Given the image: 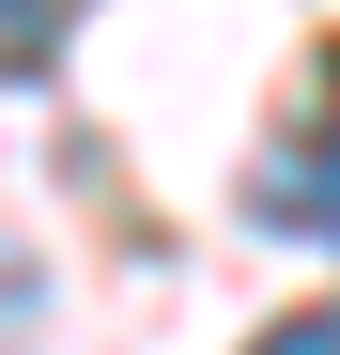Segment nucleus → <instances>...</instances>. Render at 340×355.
Listing matches in <instances>:
<instances>
[{
  "label": "nucleus",
  "mask_w": 340,
  "mask_h": 355,
  "mask_svg": "<svg viewBox=\"0 0 340 355\" xmlns=\"http://www.w3.org/2000/svg\"><path fill=\"white\" fill-rule=\"evenodd\" d=\"M248 355H340V309H294V324H263Z\"/></svg>",
  "instance_id": "obj_4"
},
{
  "label": "nucleus",
  "mask_w": 340,
  "mask_h": 355,
  "mask_svg": "<svg viewBox=\"0 0 340 355\" xmlns=\"http://www.w3.org/2000/svg\"><path fill=\"white\" fill-rule=\"evenodd\" d=\"M248 201H263V232H340V139H278L263 170H248Z\"/></svg>",
  "instance_id": "obj_1"
},
{
  "label": "nucleus",
  "mask_w": 340,
  "mask_h": 355,
  "mask_svg": "<svg viewBox=\"0 0 340 355\" xmlns=\"http://www.w3.org/2000/svg\"><path fill=\"white\" fill-rule=\"evenodd\" d=\"M62 31H78V0H0V62H46Z\"/></svg>",
  "instance_id": "obj_2"
},
{
  "label": "nucleus",
  "mask_w": 340,
  "mask_h": 355,
  "mask_svg": "<svg viewBox=\"0 0 340 355\" xmlns=\"http://www.w3.org/2000/svg\"><path fill=\"white\" fill-rule=\"evenodd\" d=\"M16 324H46V263L0 232V355H16Z\"/></svg>",
  "instance_id": "obj_3"
}]
</instances>
